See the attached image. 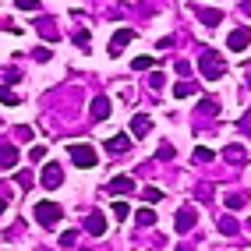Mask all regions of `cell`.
Here are the masks:
<instances>
[{
  "instance_id": "277c9868",
  "label": "cell",
  "mask_w": 251,
  "mask_h": 251,
  "mask_svg": "<svg viewBox=\"0 0 251 251\" xmlns=\"http://www.w3.org/2000/svg\"><path fill=\"white\" fill-rule=\"evenodd\" d=\"M43 188H60V184H64V170H60V166L57 163H46L43 166Z\"/></svg>"
},
{
  "instance_id": "2e32d148",
  "label": "cell",
  "mask_w": 251,
  "mask_h": 251,
  "mask_svg": "<svg viewBox=\"0 0 251 251\" xmlns=\"http://www.w3.org/2000/svg\"><path fill=\"white\" fill-rule=\"evenodd\" d=\"M0 103H7V106H18V103H22V99H18V96H14L11 89H0Z\"/></svg>"
},
{
  "instance_id": "484cf974",
  "label": "cell",
  "mask_w": 251,
  "mask_h": 251,
  "mask_svg": "<svg viewBox=\"0 0 251 251\" xmlns=\"http://www.w3.org/2000/svg\"><path fill=\"white\" fill-rule=\"evenodd\" d=\"M75 241H78V233H75V230H68V233H64V237H60V248H71Z\"/></svg>"
},
{
  "instance_id": "d6986e66",
  "label": "cell",
  "mask_w": 251,
  "mask_h": 251,
  "mask_svg": "<svg viewBox=\"0 0 251 251\" xmlns=\"http://www.w3.org/2000/svg\"><path fill=\"white\" fill-rule=\"evenodd\" d=\"M127 212H131L127 202H113V216H117V220H127Z\"/></svg>"
},
{
  "instance_id": "ffe728a7",
  "label": "cell",
  "mask_w": 251,
  "mask_h": 251,
  "mask_svg": "<svg viewBox=\"0 0 251 251\" xmlns=\"http://www.w3.org/2000/svg\"><path fill=\"white\" fill-rule=\"evenodd\" d=\"M195 159H198V163H209V159H212V149L198 145V149H195Z\"/></svg>"
},
{
  "instance_id": "83f0119b",
  "label": "cell",
  "mask_w": 251,
  "mask_h": 251,
  "mask_svg": "<svg viewBox=\"0 0 251 251\" xmlns=\"http://www.w3.org/2000/svg\"><path fill=\"white\" fill-rule=\"evenodd\" d=\"M198 110H205V113H216V103H212V99H202V103H198Z\"/></svg>"
},
{
  "instance_id": "9a60e30c",
  "label": "cell",
  "mask_w": 251,
  "mask_h": 251,
  "mask_svg": "<svg viewBox=\"0 0 251 251\" xmlns=\"http://www.w3.org/2000/svg\"><path fill=\"white\" fill-rule=\"evenodd\" d=\"M174 92H177V96H180V99H188V96H191V92H195V96H198V89H195V85H191V81H177V85H174Z\"/></svg>"
},
{
  "instance_id": "603a6c76",
  "label": "cell",
  "mask_w": 251,
  "mask_h": 251,
  "mask_svg": "<svg viewBox=\"0 0 251 251\" xmlns=\"http://www.w3.org/2000/svg\"><path fill=\"white\" fill-rule=\"evenodd\" d=\"M220 230H223V233H233V230H237V223H233L230 216H223V220H220Z\"/></svg>"
},
{
  "instance_id": "44dd1931",
  "label": "cell",
  "mask_w": 251,
  "mask_h": 251,
  "mask_svg": "<svg viewBox=\"0 0 251 251\" xmlns=\"http://www.w3.org/2000/svg\"><path fill=\"white\" fill-rule=\"evenodd\" d=\"M142 198H145V202H159L163 191H159V188H145V191H142Z\"/></svg>"
},
{
  "instance_id": "e0dca14e",
  "label": "cell",
  "mask_w": 251,
  "mask_h": 251,
  "mask_svg": "<svg viewBox=\"0 0 251 251\" xmlns=\"http://www.w3.org/2000/svg\"><path fill=\"white\" fill-rule=\"evenodd\" d=\"M226 159H230V163H241V159H244V149H241V145H230V149H226Z\"/></svg>"
},
{
  "instance_id": "f546056e",
  "label": "cell",
  "mask_w": 251,
  "mask_h": 251,
  "mask_svg": "<svg viewBox=\"0 0 251 251\" xmlns=\"http://www.w3.org/2000/svg\"><path fill=\"white\" fill-rule=\"evenodd\" d=\"M4 205H7V198H4V195H0V212H4Z\"/></svg>"
},
{
  "instance_id": "7402d4cb",
  "label": "cell",
  "mask_w": 251,
  "mask_h": 251,
  "mask_svg": "<svg viewBox=\"0 0 251 251\" xmlns=\"http://www.w3.org/2000/svg\"><path fill=\"white\" fill-rule=\"evenodd\" d=\"M14 180H18V188H25V191L32 188V174H28V170H22V174L14 177Z\"/></svg>"
},
{
  "instance_id": "cb8c5ba5",
  "label": "cell",
  "mask_w": 251,
  "mask_h": 251,
  "mask_svg": "<svg viewBox=\"0 0 251 251\" xmlns=\"http://www.w3.org/2000/svg\"><path fill=\"white\" fill-rule=\"evenodd\" d=\"M131 68H135V71H145V68H152V57H138L135 64H131Z\"/></svg>"
},
{
  "instance_id": "8992f818",
  "label": "cell",
  "mask_w": 251,
  "mask_h": 251,
  "mask_svg": "<svg viewBox=\"0 0 251 251\" xmlns=\"http://www.w3.org/2000/svg\"><path fill=\"white\" fill-rule=\"evenodd\" d=\"M85 230L92 233V237H103V233H106V216L103 212H89V220H85Z\"/></svg>"
},
{
  "instance_id": "52a82bcc",
  "label": "cell",
  "mask_w": 251,
  "mask_h": 251,
  "mask_svg": "<svg viewBox=\"0 0 251 251\" xmlns=\"http://www.w3.org/2000/svg\"><path fill=\"white\" fill-rule=\"evenodd\" d=\"M131 149V135H113V138H106V152L110 156H124Z\"/></svg>"
},
{
  "instance_id": "9c48e42d",
  "label": "cell",
  "mask_w": 251,
  "mask_h": 251,
  "mask_svg": "<svg viewBox=\"0 0 251 251\" xmlns=\"http://www.w3.org/2000/svg\"><path fill=\"white\" fill-rule=\"evenodd\" d=\"M131 39H135V32H131V28H121V32L113 36V43H110V57H117V53H121V50H124Z\"/></svg>"
},
{
  "instance_id": "d4e9b609",
  "label": "cell",
  "mask_w": 251,
  "mask_h": 251,
  "mask_svg": "<svg viewBox=\"0 0 251 251\" xmlns=\"http://www.w3.org/2000/svg\"><path fill=\"white\" fill-rule=\"evenodd\" d=\"M28 156L36 159V163H43V159H46V149H43V145H32V152H28Z\"/></svg>"
},
{
  "instance_id": "6da1fadb",
  "label": "cell",
  "mask_w": 251,
  "mask_h": 251,
  "mask_svg": "<svg viewBox=\"0 0 251 251\" xmlns=\"http://www.w3.org/2000/svg\"><path fill=\"white\" fill-rule=\"evenodd\" d=\"M198 68H202V78L205 81H220L223 71H226V64H223V57L216 53V50H205L202 60H198Z\"/></svg>"
},
{
  "instance_id": "7a4b0ae2",
  "label": "cell",
  "mask_w": 251,
  "mask_h": 251,
  "mask_svg": "<svg viewBox=\"0 0 251 251\" xmlns=\"http://www.w3.org/2000/svg\"><path fill=\"white\" fill-rule=\"evenodd\" d=\"M68 152H71V163L78 166V170H92V166L99 163L96 149H92V145H85V142H71V145H68Z\"/></svg>"
},
{
  "instance_id": "7c38bea8",
  "label": "cell",
  "mask_w": 251,
  "mask_h": 251,
  "mask_svg": "<svg viewBox=\"0 0 251 251\" xmlns=\"http://www.w3.org/2000/svg\"><path fill=\"white\" fill-rule=\"evenodd\" d=\"M110 110H113V106H110V99H106V96H96V99H92V117H96V121L110 117Z\"/></svg>"
},
{
  "instance_id": "f1b7e54d",
  "label": "cell",
  "mask_w": 251,
  "mask_h": 251,
  "mask_svg": "<svg viewBox=\"0 0 251 251\" xmlns=\"http://www.w3.org/2000/svg\"><path fill=\"white\" fill-rule=\"evenodd\" d=\"M18 138L22 142H32V127H18Z\"/></svg>"
},
{
  "instance_id": "ac0fdd59",
  "label": "cell",
  "mask_w": 251,
  "mask_h": 251,
  "mask_svg": "<svg viewBox=\"0 0 251 251\" xmlns=\"http://www.w3.org/2000/svg\"><path fill=\"white\" fill-rule=\"evenodd\" d=\"M138 223H142V226H152V223H156V212H152V209H142V212H138Z\"/></svg>"
},
{
  "instance_id": "30bf717a",
  "label": "cell",
  "mask_w": 251,
  "mask_h": 251,
  "mask_svg": "<svg viewBox=\"0 0 251 251\" xmlns=\"http://www.w3.org/2000/svg\"><path fill=\"white\" fill-rule=\"evenodd\" d=\"M149 127H152V121H149L145 113L131 117V135H135V138H145V135H149Z\"/></svg>"
},
{
  "instance_id": "3957f363",
  "label": "cell",
  "mask_w": 251,
  "mask_h": 251,
  "mask_svg": "<svg viewBox=\"0 0 251 251\" xmlns=\"http://www.w3.org/2000/svg\"><path fill=\"white\" fill-rule=\"evenodd\" d=\"M36 220H39V226L53 230V226L64 220V209H60L57 202H39V205H36Z\"/></svg>"
},
{
  "instance_id": "ba28073f",
  "label": "cell",
  "mask_w": 251,
  "mask_h": 251,
  "mask_svg": "<svg viewBox=\"0 0 251 251\" xmlns=\"http://www.w3.org/2000/svg\"><path fill=\"white\" fill-rule=\"evenodd\" d=\"M195 220H198V212H195V209H180V212H177V220H174L177 233H184V230H191V226H195Z\"/></svg>"
},
{
  "instance_id": "8fae6325",
  "label": "cell",
  "mask_w": 251,
  "mask_h": 251,
  "mask_svg": "<svg viewBox=\"0 0 251 251\" xmlns=\"http://www.w3.org/2000/svg\"><path fill=\"white\" fill-rule=\"evenodd\" d=\"M106 191L110 195H131V191H135V180H131V177H117V180H110Z\"/></svg>"
},
{
  "instance_id": "5b68a950",
  "label": "cell",
  "mask_w": 251,
  "mask_h": 251,
  "mask_svg": "<svg viewBox=\"0 0 251 251\" xmlns=\"http://www.w3.org/2000/svg\"><path fill=\"white\" fill-rule=\"evenodd\" d=\"M248 43H251V32H248V28L230 32V39H226V46L233 50V53H244V50H248Z\"/></svg>"
},
{
  "instance_id": "4316f807",
  "label": "cell",
  "mask_w": 251,
  "mask_h": 251,
  "mask_svg": "<svg viewBox=\"0 0 251 251\" xmlns=\"http://www.w3.org/2000/svg\"><path fill=\"white\" fill-rule=\"evenodd\" d=\"M226 205H230V209H241V205H244V195H230Z\"/></svg>"
},
{
  "instance_id": "4fadbf2b",
  "label": "cell",
  "mask_w": 251,
  "mask_h": 251,
  "mask_svg": "<svg viewBox=\"0 0 251 251\" xmlns=\"http://www.w3.org/2000/svg\"><path fill=\"white\" fill-rule=\"evenodd\" d=\"M0 166H4V170L18 166V149H14V145H4V149H0Z\"/></svg>"
},
{
  "instance_id": "5bb4252c",
  "label": "cell",
  "mask_w": 251,
  "mask_h": 251,
  "mask_svg": "<svg viewBox=\"0 0 251 251\" xmlns=\"http://www.w3.org/2000/svg\"><path fill=\"white\" fill-rule=\"evenodd\" d=\"M198 18H202L205 25H216V22H220V11H216V7H198Z\"/></svg>"
},
{
  "instance_id": "4dcf8cb0",
  "label": "cell",
  "mask_w": 251,
  "mask_h": 251,
  "mask_svg": "<svg viewBox=\"0 0 251 251\" xmlns=\"http://www.w3.org/2000/svg\"><path fill=\"white\" fill-rule=\"evenodd\" d=\"M248 85H251V78H248Z\"/></svg>"
}]
</instances>
